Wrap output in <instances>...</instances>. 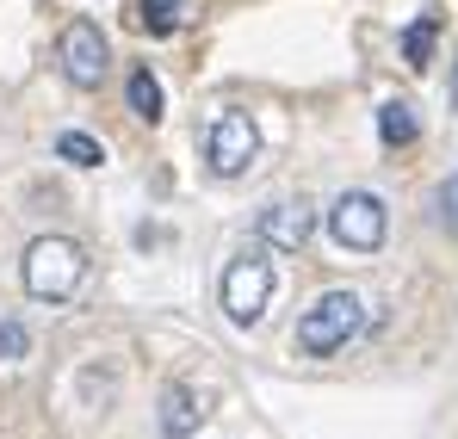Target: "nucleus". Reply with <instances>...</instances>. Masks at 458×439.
<instances>
[{
  "label": "nucleus",
  "instance_id": "obj_1",
  "mask_svg": "<svg viewBox=\"0 0 458 439\" xmlns=\"http://www.w3.org/2000/svg\"><path fill=\"white\" fill-rule=\"evenodd\" d=\"M19 279H25V291L38 297V303H63V297H75L81 279H87V254H81V241H69V235H38V241L25 248Z\"/></svg>",
  "mask_w": 458,
  "mask_h": 439
},
{
  "label": "nucleus",
  "instance_id": "obj_2",
  "mask_svg": "<svg viewBox=\"0 0 458 439\" xmlns=\"http://www.w3.org/2000/svg\"><path fill=\"white\" fill-rule=\"evenodd\" d=\"M360 328H366V303H360V297L353 291H322L304 316H298V353L328 359V353H341Z\"/></svg>",
  "mask_w": 458,
  "mask_h": 439
},
{
  "label": "nucleus",
  "instance_id": "obj_3",
  "mask_svg": "<svg viewBox=\"0 0 458 439\" xmlns=\"http://www.w3.org/2000/svg\"><path fill=\"white\" fill-rule=\"evenodd\" d=\"M267 303H273V260L260 248H248L242 260H229V273H224V316L235 328H254L267 316Z\"/></svg>",
  "mask_w": 458,
  "mask_h": 439
},
{
  "label": "nucleus",
  "instance_id": "obj_4",
  "mask_svg": "<svg viewBox=\"0 0 458 439\" xmlns=\"http://www.w3.org/2000/svg\"><path fill=\"white\" fill-rule=\"evenodd\" d=\"M384 229H390V211H384L378 192H341L328 205V235L347 248V254H378Z\"/></svg>",
  "mask_w": 458,
  "mask_h": 439
},
{
  "label": "nucleus",
  "instance_id": "obj_5",
  "mask_svg": "<svg viewBox=\"0 0 458 439\" xmlns=\"http://www.w3.org/2000/svg\"><path fill=\"white\" fill-rule=\"evenodd\" d=\"M254 155H260V131H254V118H248V112H217V124H211V137H205V161H211V173H217V180H235V173L254 167Z\"/></svg>",
  "mask_w": 458,
  "mask_h": 439
},
{
  "label": "nucleus",
  "instance_id": "obj_6",
  "mask_svg": "<svg viewBox=\"0 0 458 439\" xmlns=\"http://www.w3.org/2000/svg\"><path fill=\"white\" fill-rule=\"evenodd\" d=\"M56 56H63V74H69L75 87H99V80H106V69H112L106 38H99V25H93V19H69V25H63Z\"/></svg>",
  "mask_w": 458,
  "mask_h": 439
},
{
  "label": "nucleus",
  "instance_id": "obj_7",
  "mask_svg": "<svg viewBox=\"0 0 458 439\" xmlns=\"http://www.w3.org/2000/svg\"><path fill=\"white\" fill-rule=\"evenodd\" d=\"M310 229H316V211H310L304 198H279V205L260 211V241H267V248L298 254V248L310 241Z\"/></svg>",
  "mask_w": 458,
  "mask_h": 439
},
{
  "label": "nucleus",
  "instance_id": "obj_8",
  "mask_svg": "<svg viewBox=\"0 0 458 439\" xmlns=\"http://www.w3.org/2000/svg\"><path fill=\"white\" fill-rule=\"evenodd\" d=\"M155 421H161V439H192V434H199V421H205V402H199L186 384H167Z\"/></svg>",
  "mask_w": 458,
  "mask_h": 439
},
{
  "label": "nucleus",
  "instance_id": "obj_9",
  "mask_svg": "<svg viewBox=\"0 0 458 439\" xmlns=\"http://www.w3.org/2000/svg\"><path fill=\"white\" fill-rule=\"evenodd\" d=\"M434 38H440V13H421V19L403 31V63H409L415 74L434 63Z\"/></svg>",
  "mask_w": 458,
  "mask_h": 439
},
{
  "label": "nucleus",
  "instance_id": "obj_10",
  "mask_svg": "<svg viewBox=\"0 0 458 439\" xmlns=\"http://www.w3.org/2000/svg\"><path fill=\"white\" fill-rule=\"evenodd\" d=\"M415 131H421L415 106H409V99H384V112H378V137H384V143L403 148V143H415Z\"/></svg>",
  "mask_w": 458,
  "mask_h": 439
},
{
  "label": "nucleus",
  "instance_id": "obj_11",
  "mask_svg": "<svg viewBox=\"0 0 458 439\" xmlns=\"http://www.w3.org/2000/svg\"><path fill=\"white\" fill-rule=\"evenodd\" d=\"M124 93H131V112H137L143 124H161V106H167V93H161V80H155L149 69L131 74V87H124Z\"/></svg>",
  "mask_w": 458,
  "mask_h": 439
},
{
  "label": "nucleus",
  "instance_id": "obj_12",
  "mask_svg": "<svg viewBox=\"0 0 458 439\" xmlns=\"http://www.w3.org/2000/svg\"><path fill=\"white\" fill-rule=\"evenodd\" d=\"M131 25H143L155 38H167L174 25H180V13H174V0H131Z\"/></svg>",
  "mask_w": 458,
  "mask_h": 439
},
{
  "label": "nucleus",
  "instance_id": "obj_13",
  "mask_svg": "<svg viewBox=\"0 0 458 439\" xmlns=\"http://www.w3.org/2000/svg\"><path fill=\"white\" fill-rule=\"evenodd\" d=\"M56 155L75 161V167H99V161H106V148L93 143V137H81V131H63V137H56Z\"/></svg>",
  "mask_w": 458,
  "mask_h": 439
},
{
  "label": "nucleus",
  "instance_id": "obj_14",
  "mask_svg": "<svg viewBox=\"0 0 458 439\" xmlns=\"http://www.w3.org/2000/svg\"><path fill=\"white\" fill-rule=\"evenodd\" d=\"M25 353H31L25 322H0V366H13V359H25Z\"/></svg>",
  "mask_w": 458,
  "mask_h": 439
},
{
  "label": "nucleus",
  "instance_id": "obj_15",
  "mask_svg": "<svg viewBox=\"0 0 458 439\" xmlns=\"http://www.w3.org/2000/svg\"><path fill=\"white\" fill-rule=\"evenodd\" d=\"M440 211H446V223L458 229V173L446 180V186H440Z\"/></svg>",
  "mask_w": 458,
  "mask_h": 439
},
{
  "label": "nucleus",
  "instance_id": "obj_16",
  "mask_svg": "<svg viewBox=\"0 0 458 439\" xmlns=\"http://www.w3.org/2000/svg\"><path fill=\"white\" fill-rule=\"evenodd\" d=\"M453 106H458V63H453Z\"/></svg>",
  "mask_w": 458,
  "mask_h": 439
}]
</instances>
